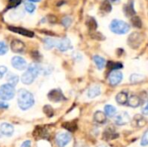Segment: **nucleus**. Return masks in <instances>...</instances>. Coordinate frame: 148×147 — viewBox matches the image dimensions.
I'll return each instance as SVG.
<instances>
[{
	"mask_svg": "<svg viewBox=\"0 0 148 147\" xmlns=\"http://www.w3.org/2000/svg\"><path fill=\"white\" fill-rule=\"evenodd\" d=\"M123 80V74L120 70H114L108 75V81L112 86L120 84Z\"/></svg>",
	"mask_w": 148,
	"mask_h": 147,
	"instance_id": "423d86ee",
	"label": "nucleus"
},
{
	"mask_svg": "<svg viewBox=\"0 0 148 147\" xmlns=\"http://www.w3.org/2000/svg\"><path fill=\"white\" fill-rule=\"evenodd\" d=\"M0 133L6 137H10L14 133V127L11 124L3 122L0 125Z\"/></svg>",
	"mask_w": 148,
	"mask_h": 147,
	"instance_id": "f8f14e48",
	"label": "nucleus"
},
{
	"mask_svg": "<svg viewBox=\"0 0 148 147\" xmlns=\"http://www.w3.org/2000/svg\"><path fill=\"white\" fill-rule=\"evenodd\" d=\"M8 104L5 103V102H3V101H0V107L2 108H8Z\"/></svg>",
	"mask_w": 148,
	"mask_h": 147,
	"instance_id": "37998d69",
	"label": "nucleus"
},
{
	"mask_svg": "<svg viewBox=\"0 0 148 147\" xmlns=\"http://www.w3.org/2000/svg\"><path fill=\"white\" fill-rule=\"evenodd\" d=\"M87 25L90 30H95L97 28V23L94 17H88L87 20Z\"/></svg>",
	"mask_w": 148,
	"mask_h": 147,
	"instance_id": "c85d7f7f",
	"label": "nucleus"
},
{
	"mask_svg": "<svg viewBox=\"0 0 148 147\" xmlns=\"http://www.w3.org/2000/svg\"><path fill=\"white\" fill-rule=\"evenodd\" d=\"M141 113H142V114H144L146 116H148V101L144 105V107H142Z\"/></svg>",
	"mask_w": 148,
	"mask_h": 147,
	"instance_id": "a19ab883",
	"label": "nucleus"
},
{
	"mask_svg": "<svg viewBox=\"0 0 148 147\" xmlns=\"http://www.w3.org/2000/svg\"><path fill=\"white\" fill-rule=\"evenodd\" d=\"M17 104L19 108L23 111L29 109L35 104L34 95L26 89H20L17 92Z\"/></svg>",
	"mask_w": 148,
	"mask_h": 147,
	"instance_id": "f257e3e1",
	"label": "nucleus"
},
{
	"mask_svg": "<svg viewBox=\"0 0 148 147\" xmlns=\"http://www.w3.org/2000/svg\"><path fill=\"white\" fill-rule=\"evenodd\" d=\"M71 135L69 133H59L56 136V143L58 147H65L71 141Z\"/></svg>",
	"mask_w": 148,
	"mask_h": 147,
	"instance_id": "39448f33",
	"label": "nucleus"
},
{
	"mask_svg": "<svg viewBox=\"0 0 148 147\" xmlns=\"http://www.w3.org/2000/svg\"><path fill=\"white\" fill-rule=\"evenodd\" d=\"M71 22H72V19H71L70 17H69V16L64 17V18L62 19V24H63L65 27H69V26L71 24Z\"/></svg>",
	"mask_w": 148,
	"mask_h": 147,
	"instance_id": "4c0bfd02",
	"label": "nucleus"
},
{
	"mask_svg": "<svg viewBox=\"0 0 148 147\" xmlns=\"http://www.w3.org/2000/svg\"><path fill=\"white\" fill-rule=\"evenodd\" d=\"M31 146V141L30 140H26L24 141L22 145H21V147H30Z\"/></svg>",
	"mask_w": 148,
	"mask_h": 147,
	"instance_id": "79ce46f5",
	"label": "nucleus"
},
{
	"mask_svg": "<svg viewBox=\"0 0 148 147\" xmlns=\"http://www.w3.org/2000/svg\"><path fill=\"white\" fill-rule=\"evenodd\" d=\"M60 51H67L70 49H72L71 42L69 38H62L58 41H56V46Z\"/></svg>",
	"mask_w": 148,
	"mask_h": 147,
	"instance_id": "9b49d317",
	"label": "nucleus"
},
{
	"mask_svg": "<svg viewBox=\"0 0 148 147\" xmlns=\"http://www.w3.org/2000/svg\"><path fill=\"white\" fill-rule=\"evenodd\" d=\"M100 147H106V146H101Z\"/></svg>",
	"mask_w": 148,
	"mask_h": 147,
	"instance_id": "a18cd8bd",
	"label": "nucleus"
},
{
	"mask_svg": "<svg viewBox=\"0 0 148 147\" xmlns=\"http://www.w3.org/2000/svg\"><path fill=\"white\" fill-rule=\"evenodd\" d=\"M147 120L142 115L136 114L132 120V125L133 126H135V127H142L147 124Z\"/></svg>",
	"mask_w": 148,
	"mask_h": 147,
	"instance_id": "2eb2a0df",
	"label": "nucleus"
},
{
	"mask_svg": "<svg viewBox=\"0 0 148 147\" xmlns=\"http://www.w3.org/2000/svg\"><path fill=\"white\" fill-rule=\"evenodd\" d=\"M16 94L15 87L7 83L0 86V100L10 101L14 98Z\"/></svg>",
	"mask_w": 148,
	"mask_h": 147,
	"instance_id": "20e7f679",
	"label": "nucleus"
},
{
	"mask_svg": "<svg viewBox=\"0 0 148 147\" xmlns=\"http://www.w3.org/2000/svg\"><path fill=\"white\" fill-rule=\"evenodd\" d=\"M124 11H125L126 16H134L135 15V10L134 8V4L132 1L124 6Z\"/></svg>",
	"mask_w": 148,
	"mask_h": 147,
	"instance_id": "5701e85b",
	"label": "nucleus"
},
{
	"mask_svg": "<svg viewBox=\"0 0 148 147\" xmlns=\"http://www.w3.org/2000/svg\"><path fill=\"white\" fill-rule=\"evenodd\" d=\"M10 48H11V50L15 53H21L25 49V45L24 43L20 41V40H17V39H15L11 42L10 43Z\"/></svg>",
	"mask_w": 148,
	"mask_h": 147,
	"instance_id": "ddd939ff",
	"label": "nucleus"
},
{
	"mask_svg": "<svg viewBox=\"0 0 148 147\" xmlns=\"http://www.w3.org/2000/svg\"><path fill=\"white\" fill-rule=\"evenodd\" d=\"M48 98L53 102H59L65 100V97L60 89H53L48 94Z\"/></svg>",
	"mask_w": 148,
	"mask_h": 147,
	"instance_id": "9d476101",
	"label": "nucleus"
},
{
	"mask_svg": "<svg viewBox=\"0 0 148 147\" xmlns=\"http://www.w3.org/2000/svg\"><path fill=\"white\" fill-rule=\"evenodd\" d=\"M22 2V0H9L8 3V9H11V8H16V6H18L20 4V3Z\"/></svg>",
	"mask_w": 148,
	"mask_h": 147,
	"instance_id": "c9c22d12",
	"label": "nucleus"
},
{
	"mask_svg": "<svg viewBox=\"0 0 148 147\" xmlns=\"http://www.w3.org/2000/svg\"><path fill=\"white\" fill-rule=\"evenodd\" d=\"M104 110H105L106 115L108 116V117H114L116 115V113H117L116 108L114 106H112V105H107V106H105Z\"/></svg>",
	"mask_w": 148,
	"mask_h": 147,
	"instance_id": "393cba45",
	"label": "nucleus"
},
{
	"mask_svg": "<svg viewBox=\"0 0 148 147\" xmlns=\"http://www.w3.org/2000/svg\"><path fill=\"white\" fill-rule=\"evenodd\" d=\"M9 29L15 32V33H17V34H20V35H23L24 36H28V37H32L34 36V32L30 31V30H28L26 29H23V28H19V27H11L10 26L9 27Z\"/></svg>",
	"mask_w": 148,
	"mask_h": 147,
	"instance_id": "4468645a",
	"label": "nucleus"
},
{
	"mask_svg": "<svg viewBox=\"0 0 148 147\" xmlns=\"http://www.w3.org/2000/svg\"><path fill=\"white\" fill-rule=\"evenodd\" d=\"M24 9L29 13H33L36 10V5L31 2H25L24 3Z\"/></svg>",
	"mask_w": 148,
	"mask_h": 147,
	"instance_id": "2f4dec72",
	"label": "nucleus"
},
{
	"mask_svg": "<svg viewBox=\"0 0 148 147\" xmlns=\"http://www.w3.org/2000/svg\"><path fill=\"white\" fill-rule=\"evenodd\" d=\"M72 56H73V58H74L75 61H77V62H78V61H81V60L82 59V55L79 52H75V53L73 54Z\"/></svg>",
	"mask_w": 148,
	"mask_h": 147,
	"instance_id": "ea45409f",
	"label": "nucleus"
},
{
	"mask_svg": "<svg viewBox=\"0 0 148 147\" xmlns=\"http://www.w3.org/2000/svg\"><path fill=\"white\" fill-rule=\"evenodd\" d=\"M33 135L37 139V138H41V139H45L48 138L49 136V133L47 132L45 127L42 126H37L36 128V130L33 133Z\"/></svg>",
	"mask_w": 148,
	"mask_h": 147,
	"instance_id": "a211bd4d",
	"label": "nucleus"
},
{
	"mask_svg": "<svg viewBox=\"0 0 148 147\" xmlns=\"http://www.w3.org/2000/svg\"><path fill=\"white\" fill-rule=\"evenodd\" d=\"M43 112L44 113L48 116V117H52L53 114H54V111H53V108L49 106V105H46L44 107H43Z\"/></svg>",
	"mask_w": 148,
	"mask_h": 147,
	"instance_id": "72a5a7b5",
	"label": "nucleus"
},
{
	"mask_svg": "<svg viewBox=\"0 0 148 147\" xmlns=\"http://www.w3.org/2000/svg\"><path fill=\"white\" fill-rule=\"evenodd\" d=\"M110 29L112 32L118 34V35H123L126 34L129 31L130 29V26L128 23H127L124 21L121 20H118V19H114L110 23Z\"/></svg>",
	"mask_w": 148,
	"mask_h": 147,
	"instance_id": "7ed1b4c3",
	"label": "nucleus"
},
{
	"mask_svg": "<svg viewBox=\"0 0 148 147\" xmlns=\"http://www.w3.org/2000/svg\"><path fill=\"white\" fill-rule=\"evenodd\" d=\"M132 23L136 28H141L142 27V22L139 16H133L132 17Z\"/></svg>",
	"mask_w": 148,
	"mask_h": 147,
	"instance_id": "473e14b6",
	"label": "nucleus"
},
{
	"mask_svg": "<svg viewBox=\"0 0 148 147\" xmlns=\"http://www.w3.org/2000/svg\"><path fill=\"white\" fill-rule=\"evenodd\" d=\"M43 43H44V48L46 49H50L55 46H56V41L51 38H45L43 40Z\"/></svg>",
	"mask_w": 148,
	"mask_h": 147,
	"instance_id": "a878e982",
	"label": "nucleus"
},
{
	"mask_svg": "<svg viewBox=\"0 0 148 147\" xmlns=\"http://www.w3.org/2000/svg\"><path fill=\"white\" fill-rule=\"evenodd\" d=\"M140 145L141 146H148V130L144 133V135L141 138V141H140Z\"/></svg>",
	"mask_w": 148,
	"mask_h": 147,
	"instance_id": "e433bc0d",
	"label": "nucleus"
},
{
	"mask_svg": "<svg viewBox=\"0 0 148 147\" xmlns=\"http://www.w3.org/2000/svg\"><path fill=\"white\" fill-rule=\"evenodd\" d=\"M88 97L90 98V99H93V98H95L97 97L98 95L101 94V87L98 86V85H94L92 86L88 91Z\"/></svg>",
	"mask_w": 148,
	"mask_h": 147,
	"instance_id": "6ab92c4d",
	"label": "nucleus"
},
{
	"mask_svg": "<svg viewBox=\"0 0 148 147\" xmlns=\"http://www.w3.org/2000/svg\"><path fill=\"white\" fill-rule=\"evenodd\" d=\"M8 68L5 66H0V80L3 77V75L7 73Z\"/></svg>",
	"mask_w": 148,
	"mask_h": 147,
	"instance_id": "58836bf2",
	"label": "nucleus"
},
{
	"mask_svg": "<svg viewBox=\"0 0 148 147\" xmlns=\"http://www.w3.org/2000/svg\"><path fill=\"white\" fill-rule=\"evenodd\" d=\"M141 41H142L141 35L137 32L132 33L127 39V42H128L129 46L133 49H137L140 45Z\"/></svg>",
	"mask_w": 148,
	"mask_h": 147,
	"instance_id": "0eeeda50",
	"label": "nucleus"
},
{
	"mask_svg": "<svg viewBox=\"0 0 148 147\" xmlns=\"http://www.w3.org/2000/svg\"><path fill=\"white\" fill-rule=\"evenodd\" d=\"M30 2H32V3H35V2H39V1H41V0H29Z\"/></svg>",
	"mask_w": 148,
	"mask_h": 147,
	"instance_id": "c03bdc74",
	"label": "nucleus"
},
{
	"mask_svg": "<svg viewBox=\"0 0 148 147\" xmlns=\"http://www.w3.org/2000/svg\"><path fill=\"white\" fill-rule=\"evenodd\" d=\"M140 104H141V100L137 95H131L128 98V101H127V105L128 107H134V108H136V107H140Z\"/></svg>",
	"mask_w": 148,
	"mask_h": 147,
	"instance_id": "f3484780",
	"label": "nucleus"
},
{
	"mask_svg": "<svg viewBox=\"0 0 148 147\" xmlns=\"http://www.w3.org/2000/svg\"><path fill=\"white\" fill-rule=\"evenodd\" d=\"M130 121H131L130 116H129V114L127 112H121V113H119L114 118V123L116 125H119V126L127 125Z\"/></svg>",
	"mask_w": 148,
	"mask_h": 147,
	"instance_id": "1a4fd4ad",
	"label": "nucleus"
},
{
	"mask_svg": "<svg viewBox=\"0 0 148 147\" xmlns=\"http://www.w3.org/2000/svg\"><path fill=\"white\" fill-rule=\"evenodd\" d=\"M107 67L109 70H118L122 68V64L120 62H108L107 63Z\"/></svg>",
	"mask_w": 148,
	"mask_h": 147,
	"instance_id": "cd10ccee",
	"label": "nucleus"
},
{
	"mask_svg": "<svg viewBox=\"0 0 148 147\" xmlns=\"http://www.w3.org/2000/svg\"><path fill=\"white\" fill-rule=\"evenodd\" d=\"M42 71V67L38 63H31L29 65L27 70L21 76V81L24 85H30L34 82L36 78Z\"/></svg>",
	"mask_w": 148,
	"mask_h": 147,
	"instance_id": "f03ea898",
	"label": "nucleus"
},
{
	"mask_svg": "<svg viewBox=\"0 0 148 147\" xmlns=\"http://www.w3.org/2000/svg\"><path fill=\"white\" fill-rule=\"evenodd\" d=\"M101 10L104 12H110L111 10H112V6H111V3H109L108 0H105L103 1V3H101Z\"/></svg>",
	"mask_w": 148,
	"mask_h": 147,
	"instance_id": "c756f323",
	"label": "nucleus"
},
{
	"mask_svg": "<svg viewBox=\"0 0 148 147\" xmlns=\"http://www.w3.org/2000/svg\"><path fill=\"white\" fill-rule=\"evenodd\" d=\"M144 79H145V76L142 75H139V74H133L130 76V81L133 83H139L142 81Z\"/></svg>",
	"mask_w": 148,
	"mask_h": 147,
	"instance_id": "bb28decb",
	"label": "nucleus"
},
{
	"mask_svg": "<svg viewBox=\"0 0 148 147\" xmlns=\"http://www.w3.org/2000/svg\"><path fill=\"white\" fill-rule=\"evenodd\" d=\"M6 79H7V81L9 84L12 85V86H16L18 81H19V77L18 75H16V74H13V73H8L7 76H6Z\"/></svg>",
	"mask_w": 148,
	"mask_h": 147,
	"instance_id": "4be33fe9",
	"label": "nucleus"
},
{
	"mask_svg": "<svg viewBox=\"0 0 148 147\" xmlns=\"http://www.w3.org/2000/svg\"><path fill=\"white\" fill-rule=\"evenodd\" d=\"M94 120L95 122H97L99 124H103L107 121V115L104 112L96 111L94 113Z\"/></svg>",
	"mask_w": 148,
	"mask_h": 147,
	"instance_id": "aec40b11",
	"label": "nucleus"
},
{
	"mask_svg": "<svg viewBox=\"0 0 148 147\" xmlns=\"http://www.w3.org/2000/svg\"><path fill=\"white\" fill-rule=\"evenodd\" d=\"M118 137V134L112 129L108 128L107 129L104 133H103V138L106 139V140H112V139H114Z\"/></svg>",
	"mask_w": 148,
	"mask_h": 147,
	"instance_id": "b1692460",
	"label": "nucleus"
},
{
	"mask_svg": "<svg viewBox=\"0 0 148 147\" xmlns=\"http://www.w3.org/2000/svg\"><path fill=\"white\" fill-rule=\"evenodd\" d=\"M93 60H94V62H95V65L99 70L103 69L104 67L106 66V60L100 55H95L93 57Z\"/></svg>",
	"mask_w": 148,
	"mask_h": 147,
	"instance_id": "412c9836",
	"label": "nucleus"
},
{
	"mask_svg": "<svg viewBox=\"0 0 148 147\" xmlns=\"http://www.w3.org/2000/svg\"><path fill=\"white\" fill-rule=\"evenodd\" d=\"M112 1H117V0H112Z\"/></svg>",
	"mask_w": 148,
	"mask_h": 147,
	"instance_id": "49530a36",
	"label": "nucleus"
},
{
	"mask_svg": "<svg viewBox=\"0 0 148 147\" xmlns=\"http://www.w3.org/2000/svg\"><path fill=\"white\" fill-rule=\"evenodd\" d=\"M62 126L64 128H66L69 132H74L76 130L77 126L75 124V122H66L62 125Z\"/></svg>",
	"mask_w": 148,
	"mask_h": 147,
	"instance_id": "7c9ffc66",
	"label": "nucleus"
},
{
	"mask_svg": "<svg viewBox=\"0 0 148 147\" xmlns=\"http://www.w3.org/2000/svg\"><path fill=\"white\" fill-rule=\"evenodd\" d=\"M8 52V46L4 42H0V55H3Z\"/></svg>",
	"mask_w": 148,
	"mask_h": 147,
	"instance_id": "f704fd0d",
	"label": "nucleus"
},
{
	"mask_svg": "<svg viewBox=\"0 0 148 147\" xmlns=\"http://www.w3.org/2000/svg\"><path fill=\"white\" fill-rule=\"evenodd\" d=\"M116 102L120 105H127L128 101V93L127 91H121L116 95Z\"/></svg>",
	"mask_w": 148,
	"mask_h": 147,
	"instance_id": "dca6fc26",
	"label": "nucleus"
},
{
	"mask_svg": "<svg viewBox=\"0 0 148 147\" xmlns=\"http://www.w3.org/2000/svg\"><path fill=\"white\" fill-rule=\"evenodd\" d=\"M11 65L13 68L20 71L24 70L27 68V62L25 59H23L21 56H14L11 59Z\"/></svg>",
	"mask_w": 148,
	"mask_h": 147,
	"instance_id": "6e6552de",
	"label": "nucleus"
}]
</instances>
